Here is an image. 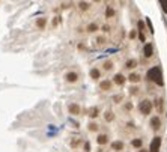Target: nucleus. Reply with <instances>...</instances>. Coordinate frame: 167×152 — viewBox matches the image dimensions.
Here are the masks:
<instances>
[{"mask_svg": "<svg viewBox=\"0 0 167 152\" xmlns=\"http://www.w3.org/2000/svg\"><path fill=\"white\" fill-rule=\"evenodd\" d=\"M84 149H86V151H90V145L86 143V145H84Z\"/></svg>", "mask_w": 167, "mask_h": 152, "instance_id": "obj_27", "label": "nucleus"}, {"mask_svg": "<svg viewBox=\"0 0 167 152\" xmlns=\"http://www.w3.org/2000/svg\"><path fill=\"white\" fill-rule=\"evenodd\" d=\"M69 113L71 115H78L80 113V107H78L77 104H71L69 105Z\"/></svg>", "mask_w": 167, "mask_h": 152, "instance_id": "obj_7", "label": "nucleus"}, {"mask_svg": "<svg viewBox=\"0 0 167 152\" xmlns=\"http://www.w3.org/2000/svg\"><path fill=\"white\" fill-rule=\"evenodd\" d=\"M160 3H161V6H163V9L167 12V0H161V2H160Z\"/></svg>", "mask_w": 167, "mask_h": 152, "instance_id": "obj_19", "label": "nucleus"}, {"mask_svg": "<svg viewBox=\"0 0 167 152\" xmlns=\"http://www.w3.org/2000/svg\"><path fill=\"white\" fill-rule=\"evenodd\" d=\"M105 15L107 17H113V15H115V11H113L111 8H107L105 9Z\"/></svg>", "mask_w": 167, "mask_h": 152, "instance_id": "obj_16", "label": "nucleus"}, {"mask_svg": "<svg viewBox=\"0 0 167 152\" xmlns=\"http://www.w3.org/2000/svg\"><path fill=\"white\" fill-rule=\"evenodd\" d=\"M160 145H161V138L155 137L151 143V152H158L160 151Z\"/></svg>", "mask_w": 167, "mask_h": 152, "instance_id": "obj_3", "label": "nucleus"}, {"mask_svg": "<svg viewBox=\"0 0 167 152\" xmlns=\"http://www.w3.org/2000/svg\"><path fill=\"white\" fill-rule=\"evenodd\" d=\"M90 116H92V117H96V116H98V110H96V109L90 110Z\"/></svg>", "mask_w": 167, "mask_h": 152, "instance_id": "obj_20", "label": "nucleus"}, {"mask_svg": "<svg viewBox=\"0 0 167 152\" xmlns=\"http://www.w3.org/2000/svg\"><path fill=\"white\" fill-rule=\"evenodd\" d=\"M77 78H78V75L75 74V72H68V74H66V80L71 81V83L77 81Z\"/></svg>", "mask_w": 167, "mask_h": 152, "instance_id": "obj_6", "label": "nucleus"}, {"mask_svg": "<svg viewBox=\"0 0 167 152\" xmlns=\"http://www.w3.org/2000/svg\"><path fill=\"white\" fill-rule=\"evenodd\" d=\"M136 65H137V62L134 60V59H131V60H128V62H126V68H130V69H131V68H134Z\"/></svg>", "mask_w": 167, "mask_h": 152, "instance_id": "obj_12", "label": "nucleus"}, {"mask_svg": "<svg viewBox=\"0 0 167 152\" xmlns=\"http://www.w3.org/2000/svg\"><path fill=\"white\" fill-rule=\"evenodd\" d=\"M111 148L115 149V151H121V149H124V143L122 142H115L111 145Z\"/></svg>", "mask_w": 167, "mask_h": 152, "instance_id": "obj_9", "label": "nucleus"}, {"mask_svg": "<svg viewBox=\"0 0 167 152\" xmlns=\"http://www.w3.org/2000/svg\"><path fill=\"white\" fill-rule=\"evenodd\" d=\"M138 110H140V113H143V115H149L151 110H152L151 101H148V100L142 101V102H140V105H138Z\"/></svg>", "mask_w": 167, "mask_h": 152, "instance_id": "obj_2", "label": "nucleus"}, {"mask_svg": "<svg viewBox=\"0 0 167 152\" xmlns=\"http://www.w3.org/2000/svg\"><path fill=\"white\" fill-rule=\"evenodd\" d=\"M145 56L146 57H151L152 56V53H153V47H152V44H146L145 45Z\"/></svg>", "mask_w": 167, "mask_h": 152, "instance_id": "obj_4", "label": "nucleus"}, {"mask_svg": "<svg viewBox=\"0 0 167 152\" xmlns=\"http://www.w3.org/2000/svg\"><path fill=\"white\" fill-rule=\"evenodd\" d=\"M89 130H90V131H96V130H98L96 124H90V125H89Z\"/></svg>", "mask_w": 167, "mask_h": 152, "instance_id": "obj_21", "label": "nucleus"}, {"mask_svg": "<svg viewBox=\"0 0 167 152\" xmlns=\"http://www.w3.org/2000/svg\"><path fill=\"white\" fill-rule=\"evenodd\" d=\"M132 146L140 148V146H142V140H140V138H136V140H132Z\"/></svg>", "mask_w": 167, "mask_h": 152, "instance_id": "obj_15", "label": "nucleus"}, {"mask_svg": "<svg viewBox=\"0 0 167 152\" xmlns=\"http://www.w3.org/2000/svg\"><path fill=\"white\" fill-rule=\"evenodd\" d=\"M151 125H152L153 130H158L160 125H161V122H160V117H152L151 119Z\"/></svg>", "mask_w": 167, "mask_h": 152, "instance_id": "obj_5", "label": "nucleus"}, {"mask_svg": "<svg viewBox=\"0 0 167 152\" xmlns=\"http://www.w3.org/2000/svg\"><path fill=\"white\" fill-rule=\"evenodd\" d=\"M105 119H107V121H111V119H113V115H111V113H105Z\"/></svg>", "mask_w": 167, "mask_h": 152, "instance_id": "obj_24", "label": "nucleus"}, {"mask_svg": "<svg viewBox=\"0 0 167 152\" xmlns=\"http://www.w3.org/2000/svg\"><path fill=\"white\" fill-rule=\"evenodd\" d=\"M90 77L96 80V78L99 77V71H98V69H92V71H90Z\"/></svg>", "mask_w": 167, "mask_h": 152, "instance_id": "obj_14", "label": "nucleus"}, {"mask_svg": "<svg viewBox=\"0 0 167 152\" xmlns=\"http://www.w3.org/2000/svg\"><path fill=\"white\" fill-rule=\"evenodd\" d=\"M124 81H125V77L122 74H116L115 75V83L116 84H124Z\"/></svg>", "mask_w": 167, "mask_h": 152, "instance_id": "obj_8", "label": "nucleus"}, {"mask_svg": "<svg viewBox=\"0 0 167 152\" xmlns=\"http://www.w3.org/2000/svg\"><path fill=\"white\" fill-rule=\"evenodd\" d=\"M130 80L134 81V83H137V81H140V75L138 74H131L130 75Z\"/></svg>", "mask_w": 167, "mask_h": 152, "instance_id": "obj_13", "label": "nucleus"}, {"mask_svg": "<svg viewBox=\"0 0 167 152\" xmlns=\"http://www.w3.org/2000/svg\"><path fill=\"white\" fill-rule=\"evenodd\" d=\"M36 24H38V27H41V29H42L44 26H45V20H44V18H39L38 21H36Z\"/></svg>", "mask_w": 167, "mask_h": 152, "instance_id": "obj_17", "label": "nucleus"}, {"mask_svg": "<svg viewBox=\"0 0 167 152\" xmlns=\"http://www.w3.org/2000/svg\"><path fill=\"white\" fill-rule=\"evenodd\" d=\"M138 38H140V41H145V35H143V33H140Z\"/></svg>", "mask_w": 167, "mask_h": 152, "instance_id": "obj_28", "label": "nucleus"}, {"mask_svg": "<svg viewBox=\"0 0 167 152\" xmlns=\"http://www.w3.org/2000/svg\"><path fill=\"white\" fill-rule=\"evenodd\" d=\"M137 26H138V29L142 30V33H143V29H145V24H143V21H138V24H137Z\"/></svg>", "mask_w": 167, "mask_h": 152, "instance_id": "obj_23", "label": "nucleus"}, {"mask_svg": "<svg viewBox=\"0 0 167 152\" xmlns=\"http://www.w3.org/2000/svg\"><path fill=\"white\" fill-rule=\"evenodd\" d=\"M111 66H113L111 62H105V63H104V68H105V69H111Z\"/></svg>", "mask_w": 167, "mask_h": 152, "instance_id": "obj_22", "label": "nucleus"}, {"mask_svg": "<svg viewBox=\"0 0 167 152\" xmlns=\"http://www.w3.org/2000/svg\"><path fill=\"white\" fill-rule=\"evenodd\" d=\"M146 23H148V26H149V29H151V32H153V29H152V24H151V20H146Z\"/></svg>", "mask_w": 167, "mask_h": 152, "instance_id": "obj_26", "label": "nucleus"}, {"mask_svg": "<svg viewBox=\"0 0 167 152\" xmlns=\"http://www.w3.org/2000/svg\"><path fill=\"white\" fill-rule=\"evenodd\" d=\"M140 152H146V151H140Z\"/></svg>", "mask_w": 167, "mask_h": 152, "instance_id": "obj_30", "label": "nucleus"}, {"mask_svg": "<svg viewBox=\"0 0 167 152\" xmlns=\"http://www.w3.org/2000/svg\"><path fill=\"white\" fill-rule=\"evenodd\" d=\"M121 100H122V96H115V101H116V102H119Z\"/></svg>", "mask_w": 167, "mask_h": 152, "instance_id": "obj_29", "label": "nucleus"}, {"mask_svg": "<svg viewBox=\"0 0 167 152\" xmlns=\"http://www.w3.org/2000/svg\"><path fill=\"white\" fill-rule=\"evenodd\" d=\"M107 140H109V137L104 136V134H101V136H99V137L96 138V142H98L99 145H105V143H107Z\"/></svg>", "mask_w": 167, "mask_h": 152, "instance_id": "obj_10", "label": "nucleus"}, {"mask_svg": "<svg viewBox=\"0 0 167 152\" xmlns=\"http://www.w3.org/2000/svg\"><path fill=\"white\" fill-rule=\"evenodd\" d=\"M99 86H101V89L107 90V89H110V88H111V83L105 80V81H101V84H99Z\"/></svg>", "mask_w": 167, "mask_h": 152, "instance_id": "obj_11", "label": "nucleus"}, {"mask_svg": "<svg viewBox=\"0 0 167 152\" xmlns=\"http://www.w3.org/2000/svg\"><path fill=\"white\" fill-rule=\"evenodd\" d=\"M148 78H149L151 81H155L158 86H163V84H164L163 78H161V69H160L158 66L151 68V69L148 71Z\"/></svg>", "mask_w": 167, "mask_h": 152, "instance_id": "obj_1", "label": "nucleus"}, {"mask_svg": "<svg viewBox=\"0 0 167 152\" xmlns=\"http://www.w3.org/2000/svg\"><path fill=\"white\" fill-rule=\"evenodd\" d=\"M80 8H81V9H88V3H80Z\"/></svg>", "mask_w": 167, "mask_h": 152, "instance_id": "obj_25", "label": "nucleus"}, {"mask_svg": "<svg viewBox=\"0 0 167 152\" xmlns=\"http://www.w3.org/2000/svg\"><path fill=\"white\" fill-rule=\"evenodd\" d=\"M88 30H89V32H95V30H96V24H89Z\"/></svg>", "mask_w": 167, "mask_h": 152, "instance_id": "obj_18", "label": "nucleus"}]
</instances>
